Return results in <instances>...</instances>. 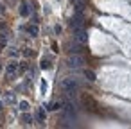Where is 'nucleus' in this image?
<instances>
[{"mask_svg":"<svg viewBox=\"0 0 131 129\" xmlns=\"http://www.w3.org/2000/svg\"><path fill=\"white\" fill-rule=\"evenodd\" d=\"M59 86H61V90H63L65 93H68V95H74V93L79 90V83H77L75 79H72V77H65V79H61Z\"/></svg>","mask_w":131,"mask_h":129,"instance_id":"nucleus-1","label":"nucleus"},{"mask_svg":"<svg viewBox=\"0 0 131 129\" xmlns=\"http://www.w3.org/2000/svg\"><path fill=\"white\" fill-rule=\"evenodd\" d=\"M67 65H68L70 68H81V66L84 65V59H83L81 56L74 54V56H70V57L67 59Z\"/></svg>","mask_w":131,"mask_h":129,"instance_id":"nucleus-2","label":"nucleus"},{"mask_svg":"<svg viewBox=\"0 0 131 129\" xmlns=\"http://www.w3.org/2000/svg\"><path fill=\"white\" fill-rule=\"evenodd\" d=\"M63 111H65V115H67V116H70V118H75V116H77L75 106H74L70 100H63Z\"/></svg>","mask_w":131,"mask_h":129,"instance_id":"nucleus-3","label":"nucleus"},{"mask_svg":"<svg viewBox=\"0 0 131 129\" xmlns=\"http://www.w3.org/2000/svg\"><path fill=\"white\" fill-rule=\"evenodd\" d=\"M83 24H84L83 16H77V15H75V16L72 18V22H70V27H72V29H74V32H75V31L83 29Z\"/></svg>","mask_w":131,"mask_h":129,"instance_id":"nucleus-4","label":"nucleus"},{"mask_svg":"<svg viewBox=\"0 0 131 129\" xmlns=\"http://www.w3.org/2000/svg\"><path fill=\"white\" fill-rule=\"evenodd\" d=\"M75 40H77L79 43H88V34H86L83 29H79V31H75Z\"/></svg>","mask_w":131,"mask_h":129,"instance_id":"nucleus-5","label":"nucleus"},{"mask_svg":"<svg viewBox=\"0 0 131 129\" xmlns=\"http://www.w3.org/2000/svg\"><path fill=\"white\" fill-rule=\"evenodd\" d=\"M16 70H18V63H16V61H11V63L6 66V74H7V75L16 74Z\"/></svg>","mask_w":131,"mask_h":129,"instance_id":"nucleus-6","label":"nucleus"},{"mask_svg":"<svg viewBox=\"0 0 131 129\" xmlns=\"http://www.w3.org/2000/svg\"><path fill=\"white\" fill-rule=\"evenodd\" d=\"M25 31H27V32L32 36V38H36V36L40 34V29H38V25H27V27H25Z\"/></svg>","mask_w":131,"mask_h":129,"instance_id":"nucleus-7","label":"nucleus"},{"mask_svg":"<svg viewBox=\"0 0 131 129\" xmlns=\"http://www.w3.org/2000/svg\"><path fill=\"white\" fill-rule=\"evenodd\" d=\"M84 75H86V79H88V81H92V83H93V81H97V75H95V72H93V70H84Z\"/></svg>","mask_w":131,"mask_h":129,"instance_id":"nucleus-8","label":"nucleus"},{"mask_svg":"<svg viewBox=\"0 0 131 129\" xmlns=\"http://www.w3.org/2000/svg\"><path fill=\"white\" fill-rule=\"evenodd\" d=\"M20 15L22 16H29V9H27V4L25 2H22V6H20Z\"/></svg>","mask_w":131,"mask_h":129,"instance_id":"nucleus-9","label":"nucleus"},{"mask_svg":"<svg viewBox=\"0 0 131 129\" xmlns=\"http://www.w3.org/2000/svg\"><path fill=\"white\" fill-rule=\"evenodd\" d=\"M22 120H24V124H27V125H29V124H32V116H31L27 111H24V116H22Z\"/></svg>","mask_w":131,"mask_h":129,"instance_id":"nucleus-10","label":"nucleus"},{"mask_svg":"<svg viewBox=\"0 0 131 129\" xmlns=\"http://www.w3.org/2000/svg\"><path fill=\"white\" fill-rule=\"evenodd\" d=\"M40 66H41V68H43V70H49V68H50V61H49V59H45V57H43V59H41V61H40Z\"/></svg>","mask_w":131,"mask_h":129,"instance_id":"nucleus-11","label":"nucleus"},{"mask_svg":"<svg viewBox=\"0 0 131 129\" xmlns=\"http://www.w3.org/2000/svg\"><path fill=\"white\" fill-rule=\"evenodd\" d=\"M38 118H40V122H45L47 113H45V109H43V108H40V109H38Z\"/></svg>","mask_w":131,"mask_h":129,"instance_id":"nucleus-12","label":"nucleus"},{"mask_svg":"<svg viewBox=\"0 0 131 129\" xmlns=\"http://www.w3.org/2000/svg\"><path fill=\"white\" fill-rule=\"evenodd\" d=\"M20 109L22 111H29V102L27 100H20Z\"/></svg>","mask_w":131,"mask_h":129,"instance_id":"nucleus-13","label":"nucleus"},{"mask_svg":"<svg viewBox=\"0 0 131 129\" xmlns=\"http://www.w3.org/2000/svg\"><path fill=\"white\" fill-rule=\"evenodd\" d=\"M59 108H63V104H61V102H54V104L50 106V109H52V111H58Z\"/></svg>","mask_w":131,"mask_h":129,"instance_id":"nucleus-14","label":"nucleus"},{"mask_svg":"<svg viewBox=\"0 0 131 129\" xmlns=\"http://www.w3.org/2000/svg\"><path fill=\"white\" fill-rule=\"evenodd\" d=\"M47 88H49V84H47V81L43 79V81H41V91L45 93V91H47Z\"/></svg>","mask_w":131,"mask_h":129,"instance_id":"nucleus-15","label":"nucleus"},{"mask_svg":"<svg viewBox=\"0 0 131 129\" xmlns=\"http://www.w3.org/2000/svg\"><path fill=\"white\" fill-rule=\"evenodd\" d=\"M6 43H7V40H6V36H4V38H2V36H0V45H2V47H4Z\"/></svg>","mask_w":131,"mask_h":129,"instance_id":"nucleus-16","label":"nucleus"},{"mask_svg":"<svg viewBox=\"0 0 131 129\" xmlns=\"http://www.w3.org/2000/svg\"><path fill=\"white\" fill-rule=\"evenodd\" d=\"M54 32H56V34H59V32H61V27H59V25H56V27H54Z\"/></svg>","mask_w":131,"mask_h":129,"instance_id":"nucleus-17","label":"nucleus"},{"mask_svg":"<svg viewBox=\"0 0 131 129\" xmlns=\"http://www.w3.org/2000/svg\"><path fill=\"white\" fill-rule=\"evenodd\" d=\"M0 13H4V6L2 4H0Z\"/></svg>","mask_w":131,"mask_h":129,"instance_id":"nucleus-18","label":"nucleus"}]
</instances>
